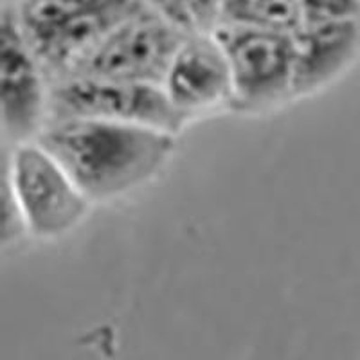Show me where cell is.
<instances>
[{
    "label": "cell",
    "mask_w": 360,
    "mask_h": 360,
    "mask_svg": "<svg viewBox=\"0 0 360 360\" xmlns=\"http://www.w3.org/2000/svg\"><path fill=\"white\" fill-rule=\"evenodd\" d=\"M37 143L90 202H108L159 175L175 153L176 135L143 124L70 119L45 124Z\"/></svg>",
    "instance_id": "6da1fadb"
},
{
    "label": "cell",
    "mask_w": 360,
    "mask_h": 360,
    "mask_svg": "<svg viewBox=\"0 0 360 360\" xmlns=\"http://www.w3.org/2000/svg\"><path fill=\"white\" fill-rule=\"evenodd\" d=\"M213 37L233 74L231 110L263 114L294 99V34L220 24Z\"/></svg>",
    "instance_id": "7a4b0ae2"
},
{
    "label": "cell",
    "mask_w": 360,
    "mask_h": 360,
    "mask_svg": "<svg viewBox=\"0 0 360 360\" xmlns=\"http://www.w3.org/2000/svg\"><path fill=\"white\" fill-rule=\"evenodd\" d=\"M96 119L143 124L179 135L188 119L173 108L162 86L70 76L49 85L47 123Z\"/></svg>",
    "instance_id": "3957f363"
},
{
    "label": "cell",
    "mask_w": 360,
    "mask_h": 360,
    "mask_svg": "<svg viewBox=\"0 0 360 360\" xmlns=\"http://www.w3.org/2000/svg\"><path fill=\"white\" fill-rule=\"evenodd\" d=\"M2 166L29 234L41 240L60 238L76 229L89 214L92 202L37 141L11 148Z\"/></svg>",
    "instance_id": "277c9868"
},
{
    "label": "cell",
    "mask_w": 360,
    "mask_h": 360,
    "mask_svg": "<svg viewBox=\"0 0 360 360\" xmlns=\"http://www.w3.org/2000/svg\"><path fill=\"white\" fill-rule=\"evenodd\" d=\"M188 34L148 8L115 27L70 76L162 86Z\"/></svg>",
    "instance_id": "5b68a950"
},
{
    "label": "cell",
    "mask_w": 360,
    "mask_h": 360,
    "mask_svg": "<svg viewBox=\"0 0 360 360\" xmlns=\"http://www.w3.org/2000/svg\"><path fill=\"white\" fill-rule=\"evenodd\" d=\"M49 82L25 40L17 11L0 22V117L9 148L33 143L47 124Z\"/></svg>",
    "instance_id": "8992f818"
},
{
    "label": "cell",
    "mask_w": 360,
    "mask_h": 360,
    "mask_svg": "<svg viewBox=\"0 0 360 360\" xmlns=\"http://www.w3.org/2000/svg\"><path fill=\"white\" fill-rule=\"evenodd\" d=\"M162 90L188 121L231 108L234 86L229 60L213 33L188 34L164 78Z\"/></svg>",
    "instance_id": "52a82bcc"
},
{
    "label": "cell",
    "mask_w": 360,
    "mask_h": 360,
    "mask_svg": "<svg viewBox=\"0 0 360 360\" xmlns=\"http://www.w3.org/2000/svg\"><path fill=\"white\" fill-rule=\"evenodd\" d=\"M294 99L332 85L360 54V18L303 25L294 33Z\"/></svg>",
    "instance_id": "ba28073f"
},
{
    "label": "cell",
    "mask_w": 360,
    "mask_h": 360,
    "mask_svg": "<svg viewBox=\"0 0 360 360\" xmlns=\"http://www.w3.org/2000/svg\"><path fill=\"white\" fill-rule=\"evenodd\" d=\"M148 8L146 0H22L17 15L31 44L72 18H107L123 24Z\"/></svg>",
    "instance_id": "9c48e42d"
},
{
    "label": "cell",
    "mask_w": 360,
    "mask_h": 360,
    "mask_svg": "<svg viewBox=\"0 0 360 360\" xmlns=\"http://www.w3.org/2000/svg\"><path fill=\"white\" fill-rule=\"evenodd\" d=\"M220 24L294 34L303 18L297 0H221Z\"/></svg>",
    "instance_id": "30bf717a"
},
{
    "label": "cell",
    "mask_w": 360,
    "mask_h": 360,
    "mask_svg": "<svg viewBox=\"0 0 360 360\" xmlns=\"http://www.w3.org/2000/svg\"><path fill=\"white\" fill-rule=\"evenodd\" d=\"M303 25L360 18V0H297Z\"/></svg>",
    "instance_id": "8fae6325"
},
{
    "label": "cell",
    "mask_w": 360,
    "mask_h": 360,
    "mask_svg": "<svg viewBox=\"0 0 360 360\" xmlns=\"http://www.w3.org/2000/svg\"><path fill=\"white\" fill-rule=\"evenodd\" d=\"M0 220H2V247L4 249L15 245L25 234H29L4 166H2V182H0Z\"/></svg>",
    "instance_id": "7c38bea8"
},
{
    "label": "cell",
    "mask_w": 360,
    "mask_h": 360,
    "mask_svg": "<svg viewBox=\"0 0 360 360\" xmlns=\"http://www.w3.org/2000/svg\"><path fill=\"white\" fill-rule=\"evenodd\" d=\"M146 4L152 11L166 18L169 24L182 29L184 33H198L189 0H146Z\"/></svg>",
    "instance_id": "4fadbf2b"
},
{
    "label": "cell",
    "mask_w": 360,
    "mask_h": 360,
    "mask_svg": "<svg viewBox=\"0 0 360 360\" xmlns=\"http://www.w3.org/2000/svg\"><path fill=\"white\" fill-rule=\"evenodd\" d=\"M221 0H189L198 33H213L220 22Z\"/></svg>",
    "instance_id": "5bb4252c"
}]
</instances>
